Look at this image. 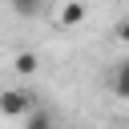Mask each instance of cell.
<instances>
[{
  "instance_id": "1",
  "label": "cell",
  "mask_w": 129,
  "mask_h": 129,
  "mask_svg": "<svg viewBox=\"0 0 129 129\" xmlns=\"http://www.w3.org/2000/svg\"><path fill=\"white\" fill-rule=\"evenodd\" d=\"M32 109H36V97L28 89H4L0 93V113L4 117H28Z\"/></svg>"
},
{
  "instance_id": "2",
  "label": "cell",
  "mask_w": 129,
  "mask_h": 129,
  "mask_svg": "<svg viewBox=\"0 0 129 129\" xmlns=\"http://www.w3.org/2000/svg\"><path fill=\"white\" fill-rule=\"evenodd\" d=\"M24 129H56V121H52V113H48L44 105H36V109L24 117Z\"/></svg>"
},
{
  "instance_id": "3",
  "label": "cell",
  "mask_w": 129,
  "mask_h": 129,
  "mask_svg": "<svg viewBox=\"0 0 129 129\" xmlns=\"http://www.w3.org/2000/svg\"><path fill=\"white\" fill-rule=\"evenodd\" d=\"M81 20H85V4H81V0H69V4L60 8V24H64V28H77Z\"/></svg>"
},
{
  "instance_id": "4",
  "label": "cell",
  "mask_w": 129,
  "mask_h": 129,
  "mask_svg": "<svg viewBox=\"0 0 129 129\" xmlns=\"http://www.w3.org/2000/svg\"><path fill=\"white\" fill-rule=\"evenodd\" d=\"M113 93L129 101V60H121V64L113 69Z\"/></svg>"
},
{
  "instance_id": "5",
  "label": "cell",
  "mask_w": 129,
  "mask_h": 129,
  "mask_svg": "<svg viewBox=\"0 0 129 129\" xmlns=\"http://www.w3.org/2000/svg\"><path fill=\"white\" fill-rule=\"evenodd\" d=\"M12 12H16V16H24V20H32V16H40V12H44V0H12Z\"/></svg>"
},
{
  "instance_id": "6",
  "label": "cell",
  "mask_w": 129,
  "mask_h": 129,
  "mask_svg": "<svg viewBox=\"0 0 129 129\" xmlns=\"http://www.w3.org/2000/svg\"><path fill=\"white\" fill-rule=\"evenodd\" d=\"M36 64H40V60H36V52H20V56H16V73H20V77H32V73H36Z\"/></svg>"
},
{
  "instance_id": "7",
  "label": "cell",
  "mask_w": 129,
  "mask_h": 129,
  "mask_svg": "<svg viewBox=\"0 0 129 129\" xmlns=\"http://www.w3.org/2000/svg\"><path fill=\"white\" fill-rule=\"evenodd\" d=\"M117 40H121V44H129V16H125V20H117Z\"/></svg>"
}]
</instances>
